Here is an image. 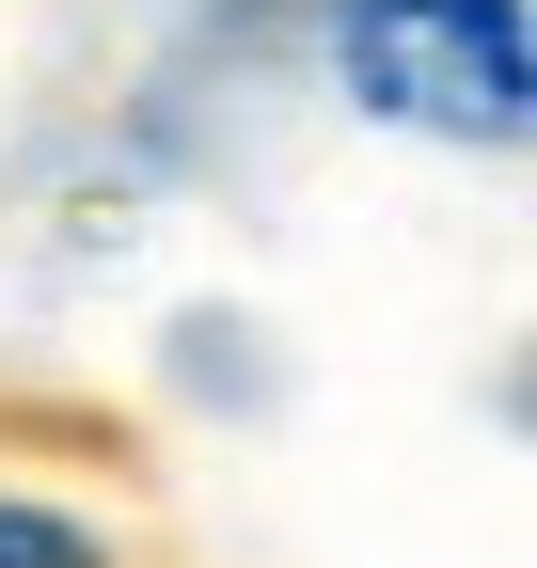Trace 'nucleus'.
Returning <instances> with one entry per match:
<instances>
[{"label":"nucleus","mask_w":537,"mask_h":568,"mask_svg":"<svg viewBox=\"0 0 537 568\" xmlns=\"http://www.w3.org/2000/svg\"><path fill=\"white\" fill-rule=\"evenodd\" d=\"M332 111L443 159H537V0H285Z\"/></svg>","instance_id":"f257e3e1"},{"label":"nucleus","mask_w":537,"mask_h":568,"mask_svg":"<svg viewBox=\"0 0 537 568\" xmlns=\"http://www.w3.org/2000/svg\"><path fill=\"white\" fill-rule=\"evenodd\" d=\"M0 568H126V537L63 489H0Z\"/></svg>","instance_id":"f03ea898"},{"label":"nucleus","mask_w":537,"mask_h":568,"mask_svg":"<svg viewBox=\"0 0 537 568\" xmlns=\"http://www.w3.org/2000/svg\"><path fill=\"white\" fill-rule=\"evenodd\" d=\"M506 426H537V347H521V364H506Z\"/></svg>","instance_id":"7ed1b4c3"}]
</instances>
